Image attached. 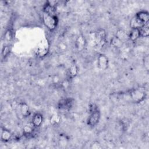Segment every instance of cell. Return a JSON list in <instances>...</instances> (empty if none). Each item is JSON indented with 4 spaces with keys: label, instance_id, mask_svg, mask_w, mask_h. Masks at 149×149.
<instances>
[{
    "label": "cell",
    "instance_id": "1",
    "mask_svg": "<svg viewBox=\"0 0 149 149\" xmlns=\"http://www.w3.org/2000/svg\"><path fill=\"white\" fill-rule=\"evenodd\" d=\"M43 22L45 26L50 30H54L58 24V18L56 16H53L43 12Z\"/></svg>",
    "mask_w": 149,
    "mask_h": 149
},
{
    "label": "cell",
    "instance_id": "2",
    "mask_svg": "<svg viewBox=\"0 0 149 149\" xmlns=\"http://www.w3.org/2000/svg\"><path fill=\"white\" fill-rule=\"evenodd\" d=\"M146 96V93L144 88H137L132 90L130 91V97L134 102H140L143 101Z\"/></svg>",
    "mask_w": 149,
    "mask_h": 149
},
{
    "label": "cell",
    "instance_id": "3",
    "mask_svg": "<svg viewBox=\"0 0 149 149\" xmlns=\"http://www.w3.org/2000/svg\"><path fill=\"white\" fill-rule=\"evenodd\" d=\"M91 113L88 118L87 123L90 126L93 127L95 126L99 122L100 118V112L98 109L91 111Z\"/></svg>",
    "mask_w": 149,
    "mask_h": 149
},
{
    "label": "cell",
    "instance_id": "4",
    "mask_svg": "<svg viewBox=\"0 0 149 149\" xmlns=\"http://www.w3.org/2000/svg\"><path fill=\"white\" fill-rule=\"evenodd\" d=\"M73 100L71 98L62 99L58 102V108L61 109H69L73 106Z\"/></svg>",
    "mask_w": 149,
    "mask_h": 149
},
{
    "label": "cell",
    "instance_id": "5",
    "mask_svg": "<svg viewBox=\"0 0 149 149\" xmlns=\"http://www.w3.org/2000/svg\"><path fill=\"white\" fill-rule=\"evenodd\" d=\"M97 65L100 69L105 70L108 66V59L107 57L103 54L100 55L97 59Z\"/></svg>",
    "mask_w": 149,
    "mask_h": 149
},
{
    "label": "cell",
    "instance_id": "6",
    "mask_svg": "<svg viewBox=\"0 0 149 149\" xmlns=\"http://www.w3.org/2000/svg\"><path fill=\"white\" fill-rule=\"evenodd\" d=\"M141 23L144 25L147 24L149 20V15L147 12L140 11L135 16Z\"/></svg>",
    "mask_w": 149,
    "mask_h": 149
},
{
    "label": "cell",
    "instance_id": "7",
    "mask_svg": "<svg viewBox=\"0 0 149 149\" xmlns=\"http://www.w3.org/2000/svg\"><path fill=\"white\" fill-rule=\"evenodd\" d=\"M43 120V117L42 115L39 113H37L34 115L32 118V124L34 125V126L38 127L40 126Z\"/></svg>",
    "mask_w": 149,
    "mask_h": 149
},
{
    "label": "cell",
    "instance_id": "8",
    "mask_svg": "<svg viewBox=\"0 0 149 149\" xmlns=\"http://www.w3.org/2000/svg\"><path fill=\"white\" fill-rule=\"evenodd\" d=\"M12 137V134L9 130L6 129H2L1 136V139L2 141H8L11 139Z\"/></svg>",
    "mask_w": 149,
    "mask_h": 149
},
{
    "label": "cell",
    "instance_id": "9",
    "mask_svg": "<svg viewBox=\"0 0 149 149\" xmlns=\"http://www.w3.org/2000/svg\"><path fill=\"white\" fill-rule=\"evenodd\" d=\"M43 12H45L46 13H48L51 15L53 16H56L55 13V10L54 6L49 3H47L43 8Z\"/></svg>",
    "mask_w": 149,
    "mask_h": 149
},
{
    "label": "cell",
    "instance_id": "10",
    "mask_svg": "<svg viewBox=\"0 0 149 149\" xmlns=\"http://www.w3.org/2000/svg\"><path fill=\"white\" fill-rule=\"evenodd\" d=\"M86 40L83 36H80L77 37L76 41V47L78 50H82L85 46Z\"/></svg>",
    "mask_w": 149,
    "mask_h": 149
},
{
    "label": "cell",
    "instance_id": "11",
    "mask_svg": "<svg viewBox=\"0 0 149 149\" xmlns=\"http://www.w3.org/2000/svg\"><path fill=\"white\" fill-rule=\"evenodd\" d=\"M20 112L24 117H26L29 115L30 111L28 105L26 103H22L19 105Z\"/></svg>",
    "mask_w": 149,
    "mask_h": 149
},
{
    "label": "cell",
    "instance_id": "12",
    "mask_svg": "<svg viewBox=\"0 0 149 149\" xmlns=\"http://www.w3.org/2000/svg\"><path fill=\"white\" fill-rule=\"evenodd\" d=\"M129 38L132 41H136L139 37H140L139 29H132L130 34L128 35Z\"/></svg>",
    "mask_w": 149,
    "mask_h": 149
},
{
    "label": "cell",
    "instance_id": "13",
    "mask_svg": "<svg viewBox=\"0 0 149 149\" xmlns=\"http://www.w3.org/2000/svg\"><path fill=\"white\" fill-rule=\"evenodd\" d=\"M115 37L119 39L120 41H122L123 42L129 38V36L126 34L125 31H124L122 30H118L116 34Z\"/></svg>",
    "mask_w": 149,
    "mask_h": 149
},
{
    "label": "cell",
    "instance_id": "14",
    "mask_svg": "<svg viewBox=\"0 0 149 149\" xmlns=\"http://www.w3.org/2000/svg\"><path fill=\"white\" fill-rule=\"evenodd\" d=\"M143 26L145 25L141 23L136 17H133L130 21V27L132 29H140Z\"/></svg>",
    "mask_w": 149,
    "mask_h": 149
},
{
    "label": "cell",
    "instance_id": "15",
    "mask_svg": "<svg viewBox=\"0 0 149 149\" xmlns=\"http://www.w3.org/2000/svg\"><path fill=\"white\" fill-rule=\"evenodd\" d=\"M78 72V69L76 65H72L70 66V67L68 71V74L70 77L73 78L75 77Z\"/></svg>",
    "mask_w": 149,
    "mask_h": 149
},
{
    "label": "cell",
    "instance_id": "16",
    "mask_svg": "<svg viewBox=\"0 0 149 149\" xmlns=\"http://www.w3.org/2000/svg\"><path fill=\"white\" fill-rule=\"evenodd\" d=\"M139 30L140 37H146L148 36V35H149V29L147 26H143V27L139 29Z\"/></svg>",
    "mask_w": 149,
    "mask_h": 149
},
{
    "label": "cell",
    "instance_id": "17",
    "mask_svg": "<svg viewBox=\"0 0 149 149\" xmlns=\"http://www.w3.org/2000/svg\"><path fill=\"white\" fill-rule=\"evenodd\" d=\"M34 125H26L23 127V133L25 136L30 135L33 132Z\"/></svg>",
    "mask_w": 149,
    "mask_h": 149
},
{
    "label": "cell",
    "instance_id": "18",
    "mask_svg": "<svg viewBox=\"0 0 149 149\" xmlns=\"http://www.w3.org/2000/svg\"><path fill=\"white\" fill-rule=\"evenodd\" d=\"M111 44L116 48H120L123 45V42L118 39L117 37H114L111 40Z\"/></svg>",
    "mask_w": 149,
    "mask_h": 149
},
{
    "label": "cell",
    "instance_id": "19",
    "mask_svg": "<svg viewBox=\"0 0 149 149\" xmlns=\"http://www.w3.org/2000/svg\"><path fill=\"white\" fill-rule=\"evenodd\" d=\"M37 55H38L39 56H43L44 55H46V54L47 53V49L44 47H39L38 49H37Z\"/></svg>",
    "mask_w": 149,
    "mask_h": 149
},
{
    "label": "cell",
    "instance_id": "20",
    "mask_svg": "<svg viewBox=\"0 0 149 149\" xmlns=\"http://www.w3.org/2000/svg\"><path fill=\"white\" fill-rule=\"evenodd\" d=\"M98 37L101 40H104L105 38V33L104 30H101L98 32Z\"/></svg>",
    "mask_w": 149,
    "mask_h": 149
},
{
    "label": "cell",
    "instance_id": "21",
    "mask_svg": "<svg viewBox=\"0 0 149 149\" xmlns=\"http://www.w3.org/2000/svg\"><path fill=\"white\" fill-rule=\"evenodd\" d=\"M9 52V48L8 46H4L2 49V55L3 56H6Z\"/></svg>",
    "mask_w": 149,
    "mask_h": 149
},
{
    "label": "cell",
    "instance_id": "22",
    "mask_svg": "<svg viewBox=\"0 0 149 149\" xmlns=\"http://www.w3.org/2000/svg\"><path fill=\"white\" fill-rule=\"evenodd\" d=\"M95 143L96 144H95V142L93 144H91V148H101V147L100 146V144H99V143H98V142H95Z\"/></svg>",
    "mask_w": 149,
    "mask_h": 149
},
{
    "label": "cell",
    "instance_id": "23",
    "mask_svg": "<svg viewBox=\"0 0 149 149\" xmlns=\"http://www.w3.org/2000/svg\"><path fill=\"white\" fill-rule=\"evenodd\" d=\"M144 65L146 66V69H148V56L146 57V59H144Z\"/></svg>",
    "mask_w": 149,
    "mask_h": 149
}]
</instances>
